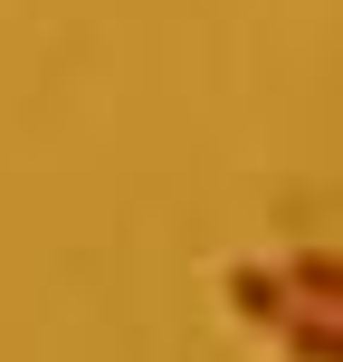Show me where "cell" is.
Listing matches in <instances>:
<instances>
[{
	"mask_svg": "<svg viewBox=\"0 0 343 362\" xmlns=\"http://www.w3.org/2000/svg\"><path fill=\"white\" fill-rule=\"evenodd\" d=\"M229 305L248 315V325H267V334H286L296 315V286H286V267H229Z\"/></svg>",
	"mask_w": 343,
	"mask_h": 362,
	"instance_id": "cell-1",
	"label": "cell"
},
{
	"mask_svg": "<svg viewBox=\"0 0 343 362\" xmlns=\"http://www.w3.org/2000/svg\"><path fill=\"white\" fill-rule=\"evenodd\" d=\"M277 267H286V286H296L306 315H343V257L334 248H296V257H277Z\"/></svg>",
	"mask_w": 343,
	"mask_h": 362,
	"instance_id": "cell-2",
	"label": "cell"
},
{
	"mask_svg": "<svg viewBox=\"0 0 343 362\" xmlns=\"http://www.w3.org/2000/svg\"><path fill=\"white\" fill-rule=\"evenodd\" d=\"M286 353L296 362H343V315H296V325H286Z\"/></svg>",
	"mask_w": 343,
	"mask_h": 362,
	"instance_id": "cell-3",
	"label": "cell"
}]
</instances>
